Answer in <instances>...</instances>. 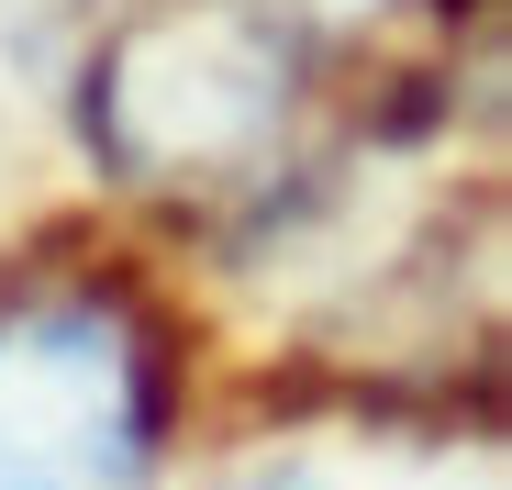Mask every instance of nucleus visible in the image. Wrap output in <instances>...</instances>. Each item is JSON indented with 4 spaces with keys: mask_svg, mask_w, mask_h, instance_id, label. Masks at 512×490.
<instances>
[{
    "mask_svg": "<svg viewBox=\"0 0 512 490\" xmlns=\"http://www.w3.org/2000/svg\"><path fill=\"white\" fill-rule=\"evenodd\" d=\"M156 457V335L112 290L0 301V490H134Z\"/></svg>",
    "mask_w": 512,
    "mask_h": 490,
    "instance_id": "obj_2",
    "label": "nucleus"
},
{
    "mask_svg": "<svg viewBox=\"0 0 512 490\" xmlns=\"http://www.w3.org/2000/svg\"><path fill=\"white\" fill-rule=\"evenodd\" d=\"M323 123L301 0H134L90 56V145L167 201H268Z\"/></svg>",
    "mask_w": 512,
    "mask_h": 490,
    "instance_id": "obj_1",
    "label": "nucleus"
}]
</instances>
